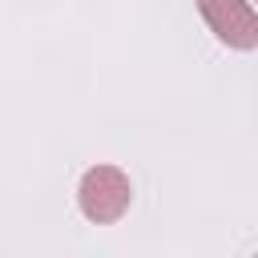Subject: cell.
I'll return each instance as SVG.
<instances>
[{"label":"cell","instance_id":"1","mask_svg":"<svg viewBox=\"0 0 258 258\" xmlns=\"http://www.w3.org/2000/svg\"><path fill=\"white\" fill-rule=\"evenodd\" d=\"M133 202V181L121 165H93L81 173V185H77V206L81 214L93 222V226H113L125 218Z\"/></svg>","mask_w":258,"mask_h":258},{"label":"cell","instance_id":"2","mask_svg":"<svg viewBox=\"0 0 258 258\" xmlns=\"http://www.w3.org/2000/svg\"><path fill=\"white\" fill-rule=\"evenodd\" d=\"M198 12L226 48H258V12L250 8V0H198Z\"/></svg>","mask_w":258,"mask_h":258}]
</instances>
